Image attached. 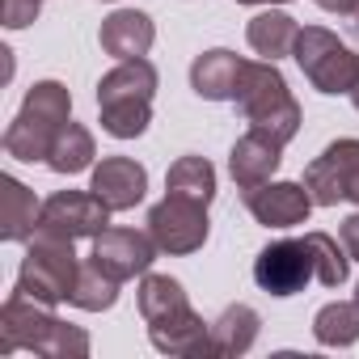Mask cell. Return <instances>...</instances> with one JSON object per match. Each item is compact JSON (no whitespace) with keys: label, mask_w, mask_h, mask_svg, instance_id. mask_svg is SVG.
Here are the masks:
<instances>
[{"label":"cell","mask_w":359,"mask_h":359,"mask_svg":"<svg viewBox=\"0 0 359 359\" xmlns=\"http://www.w3.org/2000/svg\"><path fill=\"white\" fill-rule=\"evenodd\" d=\"M13 351H34L47 359H85L89 334L81 325L60 321L47 304L13 292L0 309V355H13Z\"/></svg>","instance_id":"1"},{"label":"cell","mask_w":359,"mask_h":359,"mask_svg":"<svg viewBox=\"0 0 359 359\" xmlns=\"http://www.w3.org/2000/svg\"><path fill=\"white\" fill-rule=\"evenodd\" d=\"M156 68L140 60H118L102 81H97V110H102V131L114 140H135L152 123V93H156Z\"/></svg>","instance_id":"2"},{"label":"cell","mask_w":359,"mask_h":359,"mask_svg":"<svg viewBox=\"0 0 359 359\" xmlns=\"http://www.w3.org/2000/svg\"><path fill=\"white\" fill-rule=\"evenodd\" d=\"M237 110L245 114L250 127L275 135L279 144H292L304 114H300V102L292 97L283 72L271 64V60H245V72H241V89H237Z\"/></svg>","instance_id":"3"},{"label":"cell","mask_w":359,"mask_h":359,"mask_svg":"<svg viewBox=\"0 0 359 359\" xmlns=\"http://www.w3.org/2000/svg\"><path fill=\"white\" fill-rule=\"evenodd\" d=\"M68 118H72V93L60 81H34L18 118L5 131V152L13 161H47Z\"/></svg>","instance_id":"4"},{"label":"cell","mask_w":359,"mask_h":359,"mask_svg":"<svg viewBox=\"0 0 359 359\" xmlns=\"http://www.w3.org/2000/svg\"><path fill=\"white\" fill-rule=\"evenodd\" d=\"M81 275V262L72 254V241H55V237H30L26 241V258L18 271V292L55 309L72 296Z\"/></svg>","instance_id":"5"},{"label":"cell","mask_w":359,"mask_h":359,"mask_svg":"<svg viewBox=\"0 0 359 359\" xmlns=\"http://www.w3.org/2000/svg\"><path fill=\"white\" fill-rule=\"evenodd\" d=\"M292 60L300 64V72L309 76V85L317 93H330V97L351 93L355 81H359V55L338 34H330L325 26H304L296 34Z\"/></svg>","instance_id":"6"},{"label":"cell","mask_w":359,"mask_h":359,"mask_svg":"<svg viewBox=\"0 0 359 359\" xmlns=\"http://www.w3.org/2000/svg\"><path fill=\"white\" fill-rule=\"evenodd\" d=\"M110 208L93 195V191H55L43 208H39V224L34 237H55V241H85L97 237L102 229H110Z\"/></svg>","instance_id":"7"},{"label":"cell","mask_w":359,"mask_h":359,"mask_svg":"<svg viewBox=\"0 0 359 359\" xmlns=\"http://www.w3.org/2000/svg\"><path fill=\"white\" fill-rule=\"evenodd\" d=\"M304 187L317 208L355 203L359 208V140H334L304 169Z\"/></svg>","instance_id":"8"},{"label":"cell","mask_w":359,"mask_h":359,"mask_svg":"<svg viewBox=\"0 0 359 359\" xmlns=\"http://www.w3.org/2000/svg\"><path fill=\"white\" fill-rule=\"evenodd\" d=\"M148 233H152L161 254H173V258L195 254L208 245V233H212L208 208L191 203V199H177V195H165L161 203L148 208Z\"/></svg>","instance_id":"9"},{"label":"cell","mask_w":359,"mask_h":359,"mask_svg":"<svg viewBox=\"0 0 359 359\" xmlns=\"http://www.w3.org/2000/svg\"><path fill=\"white\" fill-rule=\"evenodd\" d=\"M317 279V262H313V250L304 245V237H283V241H271L266 250H258L254 258V283L266 292V296H296L304 292L309 283Z\"/></svg>","instance_id":"10"},{"label":"cell","mask_w":359,"mask_h":359,"mask_svg":"<svg viewBox=\"0 0 359 359\" xmlns=\"http://www.w3.org/2000/svg\"><path fill=\"white\" fill-rule=\"evenodd\" d=\"M156 241L152 233H135V229H102L93 237V250H89V262L97 271H106L110 279L127 283L135 275H148L152 262H156Z\"/></svg>","instance_id":"11"},{"label":"cell","mask_w":359,"mask_h":359,"mask_svg":"<svg viewBox=\"0 0 359 359\" xmlns=\"http://www.w3.org/2000/svg\"><path fill=\"white\" fill-rule=\"evenodd\" d=\"M245 208L262 229H296V224H309L317 203L304 182H275L271 177V182L245 191Z\"/></svg>","instance_id":"12"},{"label":"cell","mask_w":359,"mask_h":359,"mask_svg":"<svg viewBox=\"0 0 359 359\" xmlns=\"http://www.w3.org/2000/svg\"><path fill=\"white\" fill-rule=\"evenodd\" d=\"M148 342L161 355H182V359H212V325L191 309H173L156 321H148Z\"/></svg>","instance_id":"13"},{"label":"cell","mask_w":359,"mask_h":359,"mask_svg":"<svg viewBox=\"0 0 359 359\" xmlns=\"http://www.w3.org/2000/svg\"><path fill=\"white\" fill-rule=\"evenodd\" d=\"M89 191L110 212H131L148 195V169L140 161H131V156H102V165H93Z\"/></svg>","instance_id":"14"},{"label":"cell","mask_w":359,"mask_h":359,"mask_svg":"<svg viewBox=\"0 0 359 359\" xmlns=\"http://www.w3.org/2000/svg\"><path fill=\"white\" fill-rule=\"evenodd\" d=\"M283 148H287V144H279L275 135L250 127V131L233 144V152H229V173H233L237 191H254V187L271 182L275 169H279V161H283Z\"/></svg>","instance_id":"15"},{"label":"cell","mask_w":359,"mask_h":359,"mask_svg":"<svg viewBox=\"0 0 359 359\" xmlns=\"http://www.w3.org/2000/svg\"><path fill=\"white\" fill-rule=\"evenodd\" d=\"M97 43H102V51L114 55V60H140V55L152 51L156 26H152V18L140 13V9H114V13L102 22Z\"/></svg>","instance_id":"16"},{"label":"cell","mask_w":359,"mask_h":359,"mask_svg":"<svg viewBox=\"0 0 359 359\" xmlns=\"http://www.w3.org/2000/svg\"><path fill=\"white\" fill-rule=\"evenodd\" d=\"M241 72H245V60L237 51H203L195 64H191V89L203 97V102H237V89H241Z\"/></svg>","instance_id":"17"},{"label":"cell","mask_w":359,"mask_h":359,"mask_svg":"<svg viewBox=\"0 0 359 359\" xmlns=\"http://www.w3.org/2000/svg\"><path fill=\"white\" fill-rule=\"evenodd\" d=\"M39 199L13 173L0 177V241H30L39 224Z\"/></svg>","instance_id":"18"},{"label":"cell","mask_w":359,"mask_h":359,"mask_svg":"<svg viewBox=\"0 0 359 359\" xmlns=\"http://www.w3.org/2000/svg\"><path fill=\"white\" fill-rule=\"evenodd\" d=\"M296 34H300L296 18L283 13V9H262V13H254L250 26H245V43H250V51H254L258 60H271V64H279L283 55H292Z\"/></svg>","instance_id":"19"},{"label":"cell","mask_w":359,"mask_h":359,"mask_svg":"<svg viewBox=\"0 0 359 359\" xmlns=\"http://www.w3.org/2000/svg\"><path fill=\"white\" fill-rule=\"evenodd\" d=\"M262 317L250 304H229L216 321H212V359H237L258 342Z\"/></svg>","instance_id":"20"},{"label":"cell","mask_w":359,"mask_h":359,"mask_svg":"<svg viewBox=\"0 0 359 359\" xmlns=\"http://www.w3.org/2000/svg\"><path fill=\"white\" fill-rule=\"evenodd\" d=\"M165 195L191 199V203H212L216 199V169L208 156H177L165 173Z\"/></svg>","instance_id":"21"},{"label":"cell","mask_w":359,"mask_h":359,"mask_svg":"<svg viewBox=\"0 0 359 359\" xmlns=\"http://www.w3.org/2000/svg\"><path fill=\"white\" fill-rule=\"evenodd\" d=\"M93 156H97V144H93V131L89 127H81V123H64V131L55 135V144H51V152H47V169H55V173H85V169H93Z\"/></svg>","instance_id":"22"},{"label":"cell","mask_w":359,"mask_h":359,"mask_svg":"<svg viewBox=\"0 0 359 359\" xmlns=\"http://www.w3.org/2000/svg\"><path fill=\"white\" fill-rule=\"evenodd\" d=\"M313 338L321 346H355L359 342V304L355 300H330L313 317Z\"/></svg>","instance_id":"23"},{"label":"cell","mask_w":359,"mask_h":359,"mask_svg":"<svg viewBox=\"0 0 359 359\" xmlns=\"http://www.w3.org/2000/svg\"><path fill=\"white\" fill-rule=\"evenodd\" d=\"M135 304H140V317L144 321H156V317H165V313H173V309H182V304H191L187 300V287L177 283V279H169V275H140V287H135Z\"/></svg>","instance_id":"24"},{"label":"cell","mask_w":359,"mask_h":359,"mask_svg":"<svg viewBox=\"0 0 359 359\" xmlns=\"http://www.w3.org/2000/svg\"><path fill=\"white\" fill-rule=\"evenodd\" d=\"M304 245L313 250L317 283H321V287H342L346 275H351V254H346V245H338V237H330V233H304Z\"/></svg>","instance_id":"25"},{"label":"cell","mask_w":359,"mask_h":359,"mask_svg":"<svg viewBox=\"0 0 359 359\" xmlns=\"http://www.w3.org/2000/svg\"><path fill=\"white\" fill-rule=\"evenodd\" d=\"M114 300H118V279H110L106 271H97L93 262H85L81 275H76V287H72L68 304H76L85 313H102V309H114Z\"/></svg>","instance_id":"26"},{"label":"cell","mask_w":359,"mask_h":359,"mask_svg":"<svg viewBox=\"0 0 359 359\" xmlns=\"http://www.w3.org/2000/svg\"><path fill=\"white\" fill-rule=\"evenodd\" d=\"M43 0H0V22L5 30H26L30 22H39Z\"/></svg>","instance_id":"27"},{"label":"cell","mask_w":359,"mask_h":359,"mask_svg":"<svg viewBox=\"0 0 359 359\" xmlns=\"http://www.w3.org/2000/svg\"><path fill=\"white\" fill-rule=\"evenodd\" d=\"M338 241L346 245V254L359 262V212H351L346 220H342V229H338Z\"/></svg>","instance_id":"28"},{"label":"cell","mask_w":359,"mask_h":359,"mask_svg":"<svg viewBox=\"0 0 359 359\" xmlns=\"http://www.w3.org/2000/svg\"><path fill=\"white\" fill-rule=\"evenodd\" d=\"M317 9H325V13H338V18H346L351 9H355V0H313Z\"/></svg>","instance_id":"29"},{"label":"cell","mask_w":359,"mask_h":359,"mask_svg":"<svg viewBox=\"0 0 359 359\" xmlns=\"http://www.w3.org/2000/svg\"><path fill=\"white\" fill-rule=\"evenodd\" d=\"M237 5H258V9H279V5H292V0H237Z\"/></svg>","instance_id":"30"},{"label":"cell","mask_w":359,"mask_h":359,"mask_svg":"<svg viewBox=\"0 0 359 359\" xmlns=\"http://www.w3.org/2000/svg\"><path fill=\"white\" fill-rule=\"evenodd\" d=\"M346 18H351V30H355V39H359V0H355V9H351Z\"/></svg>","instance_id":"31"},{"label":"cell","mask_w":359,"mask_h":359,"mask_svg":"<svg viewBox=\"0 0 359 359\" xmlns=\"http://www.w3.org/2000/svg\"><path fill=\"white\" fill-rule=\"evenodd\" d=\"M351 102H355V110H359V81H355V89H351Z\"/></svg>","instance_id":"32"},{"label":"cell","mask_w":359,"mask_h":359,"mask_svg":"<svg viewBox=\"0 0 359 359\" xmlns=\"http://www.w3.org/2000/svg\"><path fill=\"white\" fill-rule=\"evenodd\" d=\"M355 304H359V283H355Z\"/></svg>","instance_id":"33"}]
</instances>
